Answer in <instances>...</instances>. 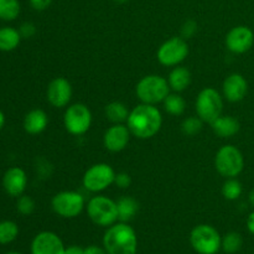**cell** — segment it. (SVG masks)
I'll list each match as a JSON object with an SVG mask.
<instances>
[{
    "instance_id": "cell-16",
    "label": "cell",
    "mask_w": 254,
    "mask_h": 254,
    "mask_svg": "<svg viewBox=\"0 0 254 254\" xmlns=\"http://www.w3.org/2000/svg\"><path fill=\"white\" fill-rule=\"evenodd\" d=\"M27 185L26 173L21 168H10L2 178V186L7 195L19 197L24 193Z\"/></svg>"
},
{
    "instance_id": "cell-38",
    "label": "cell",
    "mask_w": 254,
    "mask_h": 254,
    "mask_svg": "<svg viewBox=\"0 0 254 254\" xmlns=\"http://www.w3.org/2000/svg\"><path fill=\"white\" fill-rule=\"evenodd\" d=\"M4 124H5V116H4V113H2V112L0 111V130H1V129H2Z\"/></svg>"
},
{
    "instance_id": "cell-17",
    "label": "cell",
    "mask_w": 254,
    "mask_h": 254,
    "mask_svg": "<svg viewBox=\"0 0 254 254\" xmlns=\"http://www.w3.org/2000/svg\"><path fill=\"white\" fill-rule=\"evenodd\" d=\"M223 96L228 102H240L246 97L248 91V83L245 77L240 73H232L223 82Z\"/></svg>"
},
{
    "instance_id": "cell-11",
    "label": "cell",
    "mask_w": 254,
    "mask_h": 254,
    "mask_svg": "<svg viewBox=\"0 0 254 254\" xmlns=\"http://www.w3.org/2000/svg\"><path fill=\"white\" fill-rule=\"evenodd\" d=\"M189 55L188 42L183 37H173L164 42L158 50V61L163 66H178Z\"/></svg>"
},
{
    "instance_id": "cell-14",
    "label": "cell",
    "mask_w": 254,
    "mask_h": 254,
    "mask_svg": "<svg viewBox=\"0 0 254 254\" xmlns=\"http://www.w3.org/2000/svg\"><path fill=\"white\" fill-rule=\"evenodd\" d=\"M72 98V86L64 77H57L47 87V101L56 108H64Z\"/></svg>"
},
{
    "instance_id": "cell-39",
    "label": "cell",
    "mask_w": 254,
    "mask_h": 254,
    "mask_svg": "<svg viewBox=\"0 0 254 254\" xmlns=\"http://www.w3.org/2000/svg\"><path fill=\"white\" fill-rule=\"evenodd\" d=\"M250 202H251V205L254 207V190H252L250 192Z\"/></svg>"
},
{
    "instance_id": "cell-22",
    "label": "cell",
    "mask_w": 254,
    "mask_h": 254,
    "mask_svg": "<svg viewBox=\"0 0 254 254\" xmlns=\"http://www.w3.org/2000/svg\"><path fill=\"white\" fill-rule=\"evenodd\" d=\"M21 40L19 30L14 27H1L0 29V51L9 52L16 49Z\"/></svg>"
},
{
    "instance_id": "cell-1",
    "label": "cell",
    "mask_w": 254,
    "mask_h": 254,
    "mask_svg": "<svg viewBox=\"0 0 254 254\" xmlns=\"http://www.w3.org/2000/svg\"><path fill=\"white\" fill-rule=\"evenodd\" d=\"M163 117L160 111L153 104L141 103L129 113L127 127L131 135L139 139L153 138L161 128Z\"/></svg>"
},
{
    "instance_id": "cell-37",
    "label": "cell",
    "mask_w": 254,
    "mask_h": 254,
    "mask_svg": "<svg viewBox=\"0 0 254 254\" xmlns=\"http://www.w3.org/2000/svg\"><path fill=\"white\" fill-rule=\"evenodd\" d=\"M247 228L252 235H254V211L252 213H250L247 218Z\"/></svg>"
},
{
    "instance_id": "cell-19",
    "label": "cell",
    "mask_w": 254,
    "mask_h": 254,
    "mask_svg": "<svg viewBox=\"0 0 254 254\" xmlns=\"http://www.w3.org/2000/svg\"><path fill=\"white\" fill-rule=\"evenodd\" d=\"M211 126L216 135L221 138H231L240 130V122L231 116H220Z\"/></svg>"
},
{
    "instance_id": "cell-21",
    "label": "cell",
    "mask_w": 254,
    "mask_h": 254,
    "mask_svg": "<svg viewBox=\"0 0 254 254\" xmlns=\"http://www.w3.org/2000/svg\"><path fill=\"white\" fill-rule=\"evenodd\" d=\"M117 207H118V220L121 222H128L138 212L139 203L135 198L124 196L118 200Z\"/></svg>"
},
{
    "instance_id": "cell-25",
    "label": "cell",
    "mask_w": 254,
    "mask_h": 254,
    "mask_svg": "<svg viewBox=\"0 0 254 254\" xmlns=\"http://www.w3.org/2000/svg\"><path fill=\"white\" fill-rule=\"evenodd\" d=\"M19 14V0H0V19L5 21H11L16 19Z\"/></svg>"
},
{
    "instance_id": "cell-15",
    "label": "cell",
    "mask_w": 254,
    "mask_h": 254,
    "mask_svg": "<svg viewBox=\"0 0 254 254\" xmlns=\"http://www.w3.org/2000/svg\"><path fill=\"white\" fill-rule=\"evenodd\" d=\"M130 130L123 124H114L104 133L103 144L107 150L112 153H119L128 145L130 139Z\"/></svg>"
},
{
    "instance_id": "cell-35",
    "label": "cell",
    "mask_w": 254,
    "mask_h": 254,
    "mask_svg": "<svg viewBox=\"0 0 254 254\" xmlns=\"http://www.w3.org/2000/svg\"><path fill=\"white\" fill-rule=\"evenodd\" d=\"M84 254H108L104 247H98V246H88L84 248Z\"/></svg>"
},
{
    "instance_id": "cell-30",
    "label": "cell",
    "mask_w": 254,
    "mask_h": 254,
    "mask_svg": "<svg viewBox=\"0 0 254 254\" xmlns=\"http://www.w3.org/2000/svg\"><path fill=\"white\" fill-rule=\"evenodd\" d=\"M16 207H17V211H19V213H21V215L24 216H29L35 211V201L32 200L30 196L21 195L19 196Z\"/></svg>"
},
{
    "instance_id": "cell-34",
    "label": "cell",
    "mask_w": 254,
    "mask_h": 254,
    "mask_svg": "<svg viewBox=\"0 0 254 254\" xmlns=\"http://www.w3.org/2000/svg\"><path fill=\"white\" fill-rule=\"evenodd\" d=\"M195 31H196V24H195V22H193V21L185 22V25L183 26L184 39H189V37H191Z\"/></svg>"
},
{
    "instance_id": "cell-18",
    "label": "cell",
    "mask_w": 254,
    "mask_h": 254,
    "mask_svg": "<svg viewBox=\"0 0 254 254\" xmlns=\"http://www.w3.org/2000/svg\"><path fill=\"white\" fill-rule=\"evenodd\" d=\"M49 124V117L42 109H32L25 116L24 129L29 134H40L46 129Z\"/></svg>"
},
{
    "instance_id": "cell-7",
    "label": "cell",
    "mask_w": 254,
    "mask_h": 254,
    "mask_svg": "<svg viewBox=\"0 0 254 254\" xmlns=\"http://www.w3.org/2000/svg\"><path fill=\"white\" fill-rule=\"evenodd\" d=\"M222 97L215 88L208 87L198 93L196 99V112L202 122L211 124L222 114Z\"/></svg>"
},
{
    "instance_id": "cell-29",
    "label": "cell",
    "mask_w": 254,
    "mask_h": 254,
    "mask_svg": "<svg viewBox=\"0 0 254 254\" xmlns=\"http://www.w3.org/2000/svg\"><path fill=\"white\" fill-rule=\"evenodd\" d=\"M202 124L203 122L200 117H190V118H186L183 122L181 129H183L184 134L189 136H193L200 133L201 129H202Z\"/></svg>"
},
{
    "instance_id": "cell-4",
    "label": "cell",
    "mask_w": 254,
    "mask_h": 254,
    "mask_svg": "<svg viewBox=\"0 0 254 254\" xmlns=\"http://www.w3.org/2000/svg\"><path fill=\"white\" fill-rule=\"evenodd\" d=\"M87 213L92 222L101 227H111L118 221L117 202L106 196L92 197L87 205Z\"/></svg>"
},
{
    "instance_id": "cell-33",
    "label": "cell",
    "mask_w": 254,
    "mask_h": 254,
    "mask_svg": "<svg viewBox=\"0 0 254 254\" xmlns=\"http://www.w3.org/2000/svg\"><path fill=\"white\" fill-rule=\"evenodd\" d=\"M52 0H30V5L34 7L37 11H42V10H46L47 7L51 5Z\"/></svg>"
},
{
    "instance_id": "cell-36",
    "label": "cell",
    "mask_w": 254,
    "mask_h": 254,
    "mask_svg": "<svg viewBox=\"0 0 254 254\" xmlns=\"http://www.w3.org/2000/svg\"><path fill=\"white\" fill-rule=\"evenodd\" d=\"M64 254H84V248L79 246H69L64 250Z\"/></svg>"
},
{
    "instance_id": "cell-3",
    "label": "cell",
    "mask_w": 254,
    "mask_h": 254,
    "mask_svg": "<svg viewBox=\"0 0 254 254\" xmlns=\"http://www.w3.org/2000/svg\"><path fill=\"white\" fill-rule=\"evenodd\" d=\"M136 96L143 103L153 104L164 102L170 94V86L168 79L158 74H149L141 78L136 84Z\"/></svg>"
},
{
    "instance_id": "cell-10",
    "label": "cell",
    "mask_w": 254,
    "mask_h": 254,
    "mask_svg": "<svg viewBox=\"0 0 254 254\" xmlns=\"http://www.w3.org/2000/svg\"><path fill=\"white\" fill-rule=\"evenodd\" d=\"M52 208L64 218H74L83 211L84 198L76 191H62L56 193L51 201Z\"/></svg>"
},
{
    "instance_id": "cell-6",
    "label": "cell",
    "mask_w": 254,
    "mask_h": 254,
    "mask_svg": "<svg viewBox=\"0 0 254 254\" xmlns=\"http://www.w3.org/2000/svg\"><path fill=\"white\" fill-rule=\"evenodd\" d=\"M215 165L216 170L225 178H236L242 173L245 159L240 149L233 145H225L216 154Z\"/></svg>"
},
{
    "instance_id": "cell-41",
    "label": "cell",
    "mask_w": 254,
    "mask_h": 254,
    "mask_svg": "<svg viewBox=\"0 0 254 254\" xmlns=\"http://www.w3.org/2000/svg\"><path fill=\"white\" fill-rule=\"evenodd\" d=\"M5 254H22V253H20V252H7Z\"/></svg>"
},
{
    "instance_id": "cell-2",
    "label": "cell",
    "mask_w": 254,
    "mask_h": 254,
    "mask_svg": "<svg viewBox=\"0 0 254 254\" xmlns=\"http://www.w3.org/2000/svg\"><path fill=\"white\" fill-rule=\"evenodd\" d=\"M103 247L108 254H136L138 237L127 222H118L108 227L103 236Z\"/></svg>"
},
{
    "instance_id": "cell-28",
    "label": "cell",
    "mask_w": 254,
    "mask_h": 254,
    "mask_svg": "<svg viewBox=\"0 0 254 254\" xmlns=\"http://www.w3.org/2000/svg\"><path fill=\"white\" fill-rule=\"evenodd\" d=\"M242 184L238 180H236L235 178H231L223 184L222 186V195L226 200L235 201L242 195Z\"/></svg>"
},
{
    "instance_id": "cell-5",
    "label": "cell",
    "mask_w": 254,
    "mask_h": 254,
    "mask_svg": "<svg viewBox=\"0 0 254 254\" xmlns=\"http://www.w3.org/2000/svg\"><path fill=\"white\" fill-rule=\"evenodd\" d=\"M190 243L198 254H217L222 248V237L210 225H198L191 231Z\"/></svg>"
},
{
    "instance_id": "cell-27",
    "label": "cell",
    "mask_w": 254,
    "mask_h": 254,
    "mask_svg": "<svg viewBox=\"0 0 254 254\" xmlns=\"http://www.w3.org/2000/svg\"><path fill=\"white\" fill-rule=\"evenodd\" d=\"M243 245L242 236L237 232H230L222 238V250L228 254H235Z\"/></svg>"
},
{
    "instance_id": "cell-42",
    "label": "cell",
    "mask_w": 254,
    "mask_h": 254,
    "mask_svg": "<svg viewBox=\"0 0 254 254\" xmlns=\"http://www.w3.org/2000/svg\"><path fill=\"white\" fill-rule=\"evenodd\" d=\"M253 254H254V253H253Z\"/></svg>"
},
{
    "instance_id": "cell-40",
    "label": "cell",
    "mask_w": 254,
    "mask_h": 254,
    "mask_svg": "<svg viewBox=\"0 0 254 254\" xmlns=\"http://www.w3.org/2000/svg\"><path fill=\"white\" fill-rule=\"evenodd\" d=\"M114 2H117V4H124V2H127L128 0H113Z\"/></svg>"
},
{
    "instance_id": "cell-12",
    "label": "cell",
    "mask_w": 254,
    "mask_h": 254,
    "mask_svg": "<svg viewBox=\"0 0 254 254\" xmlns=\"http://www.w3.org/2000/svg\"><path fill=\"white\" fill-rule=\"evenodd\" d=\"M64 250L61 238L50 231L37 233L31 242V254H64Z\"/></svg>"
},
{
    "instance_id": "cell-9",
    "label": "cell",
    "mask_w": 254,
    "mask_h": 254,
    "mask_svg": "<svg viewBox=\"0 0 254 254\" xmlns=\"http://www.w3.org/2000/svg\"><path fill=\"white\" fill-rule=\"evenodd\" d=\"M116 175L113 168L108 164H96L91 166L83 175V186L91 192H99L114 184Z\"/></svg>"
},
{
    "instance_id": "cell-20",
    "label": "cell",
    "mask_w": 254,
    "mask_h": 254,
    "mask_svg": "<svg viewBox=\"0 0 254 254\" xmlns=\"http://www.w3.org/2000/svg\"><path fill=\"white\" fill-rule=\"evenodd\" d=\"M169 86L173 91L183 92L190 86L191 73L185 67H175L169 74Z\"/></svg>"
},
{
    "instance_id": "cell-26",
    "label": "cell",
    "mask_w": 254,
    "mask_h": 254,
    "mask_svg": "<svg viewBox=\"0 0 254 254\" xmlns=\"http://www.w3.org/2000/svg\"><path fill=\"white\" fill-rule=\"evenodd\" d=\"M19 236V227L12 221L0 222V245H9Z\"/></svg>"
},
{
    "instance_id": "cell-13",
    "label": "cell",
    "mask_w": 254,
    "mask_h": 254,
    "mask_svg": "<svg viewBox=\"0 0 254 254\" xmlns=\"http://www.w3.org/2000/svg\"><path fill=\"white\" fill-rule=\"evenodd\" d=\"M254 44V34L247 26H236L226 36V46L233 54H245Z\"/></svg>"
},
{
    "instance_id": "cell-32",
    "label": "cell",
    "mask_w": 254,
    "mask_h": 254,
    "mask_svg": "<svg viewBox=\"0 0 254 254\" xmlns=\"http://www.w3.org/2000/svg\"><path fill=\"white\" fill-rule=\"evenodd\" d=\"M21 37H25V39H29V37L34 36L35 32H36V27L32 22H24V24L20 26L19 30Z\"/></svg>"
},
{
    "instance_id": "cell-23",
    "label": "cell",
    "mask_w": 254,
    "mask_h": 254,
    "mask_svg": "<svg viewBox=\"0 0 254 254\" xmlns=\"http://www.w3.org/2000/svg\"><path fill=\"white\" fill-rule=\"evenodd\" d=\"M129 113L127 106L122 102H112L106 107V116L111 122L116 124H122L128 119Z\"/></svg>"
},
{
    "instance_id": "cell-31",
    "label": "cell",
    "mask_w": 254,
    "mask_h": 254,
    "mask_svg": "<svg viewBox=\"0 0 254 254\" xmlns=\"http://www.w3.org/2000/svg\"><path fill=\"white\" fill-rule=\"evenodd\" d=\"M114 184H116L118 188L121 189H127L130 186L131 179L130 176L127 173H119L116 175V180H114Z\"/></svg>"
},
{
    "instance_id": "cell-8",
    "label": "cell",
    "mask_w": 254,
    "mask_h": 254,
    "mask_svg": "<svg viewBox=\"0 0 254 254\" xmlns=\"http://www.w3.org/2000/svg\"><path fill=\"white\" fill-rule=\"evenodd\" d=\"M64 123L69 134H72V135H83L91 128V111L83 103L72 104L64 112Z\"/></svg>"
},
{
    "instance_id": "cell-24",
    "label": "cell",
    "mask_w": 254,
    "mask_h": 254,
    "mask_svg": "<svg viewBox=\"0 0 254 254\" xmlns=\"http://www.w3.org/2000/svg\"><path fill=\"white\" fill-rule=\"evenodd\" d=\"M164 108L171 116H181L184 114L186 109V102L179 94L173 93L169 94L165 99H164Z\"/></svg>"
}]
</instances>
